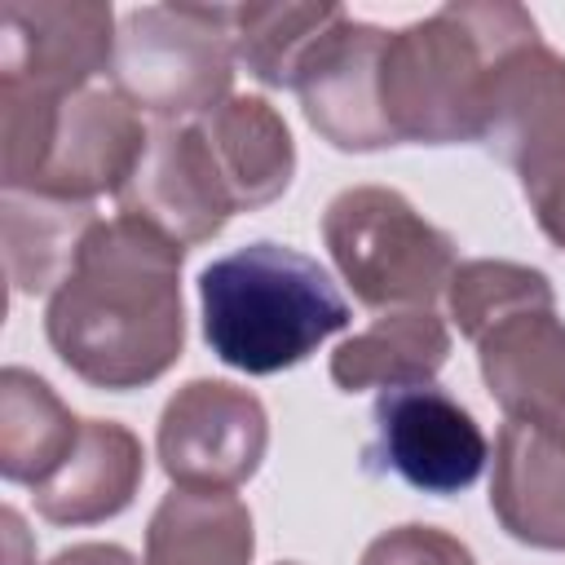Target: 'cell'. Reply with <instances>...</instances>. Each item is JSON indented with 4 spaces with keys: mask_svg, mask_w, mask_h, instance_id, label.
<instances>
[{
    "mask_svg": "<svg viewBox=\"0 0 565 565\" xmlns=\"http://www.w3.org/2000/svg\"><path fill=\"white\" fill-rule=\"evenodd\" d=\"M185 247L137 216L97 221L44 309L53 353L93 388L128 393L168 375L185 344Z\"/></svg>",
    "mask_w": 565,
    "mask_h": 565,
    "instance_id": "obj_1",
    "label": "cell"
},
{
    "mask_svg": "<svg viewBox=\"0 0 565 565\" xmlns=\"http://www.w3.org/2000/svg\"><path fill=\"white\" fill-rule=\"evenodd\" d=\"M534 35L539 22L512 0H455L388 31L380 53V110L393 141H477L494 62Z\"/></svg>",
    "mask_w": 565,
    "mask_h": 565,
    "instance_id": "obj_2",
    "label": "cell"
},
{
    "mask_svg": "<svg viewBox=\"0 0 565 565\" xmlns=\"http://www.w3.org/2000/svg\"><path fill=\"white\" fill-rule=\"evenodd\" d=\"M203 340L243 375H278L349 327L331 274L282 243H247L199 274Z\"/></svg>",
    "mask_w": 565,
    "mask_h": 565,
    "instance_id": "obj_3",
    "label": "cell"
},
{
    "mask_svg": "<svg viewBox=\"0 0 565 565\" xmlns=\"http://www.w3.org/2000/svg\"><path fill=\"white\" fill-rule=\"evenodd\" d=\"M150 128L115 88L35 97L0 88V185L66 203L119 194L146 154Z\"/></svg>",
    "mask_w": 565,
    "mask_h": 565,
    "instance_id": "obj_4",
    "label": "cell"
},
{
    "mask_svg": "<svg viewBox=\"0 0 565 565\" xmlns=\"http://www.w3.org/2000/svg\"><path fill=\"white\" fill-rule=\"evenodd\" d=\"M322 243L366 309H433L455 274V238L393 185H349L322 212Z\"/></svg>",
    "mask_w": 565,
    "mask_h": 565,
    "instance_id": "obj_5",
    "label": "cell"
},
{
    "mask_svg": "<svg viewBox=\"0 0 565 565\" xmlns=\"http://www.w3.org/2000/svg\"><path fill=\"white\" fill-rule=\"evenodd\" d=\"M234 84L230 4H141L119 18L110 88L159 124L216 110Z\"/></svg>",
    "mask_w": 565,
    "mask_h": 565,
    "instance_id": "obj_6",
    "label": "cell"
},
{
    "mask_svg": "<svg viewBox=\"0 0 565 565\" xmlns=\"http://www.w3.org/2000/svg\"><path fill=\"white\" fill-rule=\"evenodd\" d=\"M154 450L172 486L234 490L256 477L269 450V415L260 397L238 384L190 380L168 397Z\"/></svg>",
    "mask_w": 565,
    "mask_h": 565,
    "instance_id": "obj_7",
    "label": "cell"
},
{
    "mask_svg": "<svg viewBox=\"0 0 565 565\" xmlns=\"http://www.w3.org/2000/svg\"><path fill=\"white\" fill-rule=\"evenodd\" d=\"M490 459V441L468 406L437 384L388 388L375 397V441L366 463L402 477L424 494L468 490Z\"/></svg>",
    "mask_w": 565,
    "mask_h": 565,
    "instance_id": "obj_8",
    "label": "cell"
},
{
    "mask_svg": "<svg viewBox=\"0 0 565 565\" xmlns=\"http://www.w3.org/2000/svg\"><path fill=\"white\" fill-rule=\"evenodd\" d=\"M115 13L102 0H4L0 4V88L66 97L110 71Z\"/></svg>",
    "mask_w": 565,
    "mask_h": 565,
    "instance_id": "obj_9",
    "label": "cell"
},
{
    "mask_svg": "<svg viewBox=\"0 0 565 565\" xmlns=\"http://www.w3.org/2000/svg\"><path fill=\"white\" fill-rule=\"evenodd\" d=\"M115 203H119V216H137L181 247L216 238L225 221L238 212L199 119L154 124L146 154L137 172L124 181V190L115 194Z\"/></svg>",
    "mask_w": 565,
    "mask_h": 565,
    "instance_id": "obj_10",
    "label": "cell"
},
{
    "mask_svg": "<svg viewBox=\"0 0 565 565\" xmlns=\"http://www.w3.org/2000/svg\"><path fill=\"white\" fill-rule=\"evenodd\" d=\"M477 141L516 168L521 185L565 163V57L543 35L512 44L494 62Z\"/></svg>",
    "mask_w": 565,
    "mask_h": 565,
    "instance_id": "obj_11",
    "label": "cell"
},
{
    "mask_svg": "<svg viewBox=\"0 0 565 565\" xmlns=\"http://www.w3.org/2000/svg\"><path fill=\"white\" fill-rule=\"evenodd\" d=\"M388 31L340 18L309 53L296 93L309 128L335 150H384L397 146L380 110V53Z\"/></svg>",
    "mask_w": 565,
    "mask_h": 565,
    "instance_id": "obj_12",
    "label": "cell"
},
{
    "mask_svg": "<svg viewBox=\"0 0 565 565\" xmlns=\"http://www.w3.org/2000/svg\"><path fill=\"white\" fill-rule=\"evenodd\" d=\"M490 397L508 419L565 433V322L552 309H521L477 340Z\"/></svg>",
    "mask_w": 565,
    "mask_h": 565,
    "instance_id": "obj_13",
    "label": "cell"
},
{
    "mask_svg": "<svg viewBox=\"0 0 565 565\" xmlns=\"http://www.w3.org/2000/svg\"><path fill=\"white\" fill-rule=\"evenodd\" d=\"M490 508L530 547L565 552V433L503 419L494 437Z\"/></svg>",
    "mask_w": 565,
    "mask_h": 565,
    "instance_id": "obj_14",
    "label": "cell"
},
{
    "mask_svg": "<svg viewBox=\"0 0 565 565\" xmlns=\"http://www.w3.org/2000/svg\"><path fill=\"white\" fill-rule=\"evenodd\" d=\"M146 477V450L132 428L115 419H84L66 463L31 490L35 512L53 525H97L119 516Z\"/></svg>",
    "mask_w": 565,
    "mask_h": 565,
    "instance_id": "obj_15",
    "label": "cell"
},
{
    "mask_svg": "<svg viewBox=\"0 0 565 565\" xmlns=\"http://www.w3.org/2000/svg\"><path fill=\"white\" fill-rule=\"evenodd\" d=\"M199 128L207 137V150H212L238 212L265 207L291 185L296 141H291L287 119L265 97L234 93L216 110H207L199 119Z\"/></svg>",
    "mask_w": 565,
    "mask_h": 565,
    "instance_id": "obj_16",
    "label": "cell"
},
{
    "mask_svg": "<svg viewBox=\"0 0 565 565\" xmlns=\"http://www.w3.org/2000/svg\"><path fill=\"white\" fill-rule=\"evenodd\" d=\"M450 358V327L433 309H388L331 353V380L344 393L433 384Z\"/></svg>",
    "mask_w": 565,
    "mask_h": 565,
    "instance_id": "obj_17",
    "label": "cell"
},
{
    "mask_svg": "<svg viewBox=\"0 0 565 565\" xmlns=\"http://www.w3.org/2000/svg\"><path fill=\"white\" fill-rule=\"evenodd\" d=\"M256 530L234 490L172 486L146 525L141 565H252Z\"/></svg>",
    "mask_w": 565,
    "mask_h": 565,
    "instance_id": "obj_18",
    "label": "cell"
},
{
    "mask_svg": "<svg viewBox=\"0 0 565 565\" xmlns=\"http://www.w3.org/2000/svg\"><path fill=\"white\" fill-rule=\"evenodd\" d=\"M97 225L93 203L44 199L26 190L0 194V230H4V274L18 296L57 291L71 274L84 234Z\"/></svg>",
    "mask_w": 565,
    "mask_h": 565,
    "instance_id": "obj_19",
    "label": "cell"
},
{
    "mask_svg": "<svg viewBox=\"0 0 565 565\" xmlns=\"http://www.w3.org/2000/svg\"><path fill=\"white\" fill-rule=\"evenodd\" d=\"M84 419L26 366L0 371V472L18 486H44L75 450Z\"/></svg>",
    "mask_w": 565,
    "mask_h": 565,
    "instance_id": "obj_20",
    "label": "cell"
},
{
    "mask_svg": "<svg viewBox=\"0 0 565 565\" xmlns=\"http://www.w3.org/2000/svg\"><path fill=\"white\" fill-rule=\"evenodd\" d=\"M340 18V4H230L234 62L269 88H296L309 53Z\"/></svg>",
    "mask_w": 565,
    "mask_h": 565,
    "instance_id": "obj_21",
    "label": "cell"
},
{
    "mask_svg": "<svg viewBox=\"0 0 565 565\" xmlns=\"http://www.w3.org/2000/svg\"><path fill=\"white\" fill-rule=\"evenodd\" d=\"M552 305H556L552 278L543 269H530L516 260H463V265H455V274L446 282V309H450L459 335H468L472 344L508 313L552 309Z\"/></svg>",
    "mask_w": 565,
    "mask_h": 565,
    "instance_id": "obj_22",
    "label": "cell"
},
{
    "mask_svg": "<svg viewBox=\"0 0 565 565\" xmlns=\"http://www.w3.org/2000/svg\"><path fill=\"white\" fill-rule=\"evenodd\" d=\"M362 565H477L472 552L437 525H393L366 543Z\"/></svg>",
    "mask_w": 565,
    "mask_h": 565,
    "instance_id": "obj_23",
    "label": "cell"
},
{
    "mask_svg": "<svg viewBox=\"0 0 565 565\" xmlns=\"http://www.w3.org/2000/svg\"><path fill=\"white\" fill-rule=\"evenodd\" d=\"M525 190V199H530V207H534V221H539V230L565 252V163L561 168H552L547 177H539V181H530V185H521Z\"/></svg>",
    "mask_w": 565,
    "mask_h": 565,
    "instance_id": "obj_24",
    "label": "cell"
},
{
    "mask_svg": "<svg viewBox=\"0 0 565 565\" xmlns=\"http://www.w3.org/2000/svg\"><path fill=\"white\" fill-rule=\"evenodd\" d=\"M49 565H141V561L119 543H75L66 552H57Z\"/></svg>",
    "mask_w": 565,
    "mask_h": 565,
    "instance_id": "obj_25",
    "label": "cell"
},
{
    "mask_svg": "<svg viewBox=\"0 0 565 565\" xmlns=\"http://www.w3.org/2000/svg\"><path fill=\"white\" fill-rule=\"evenodd\" d=\"M0 525H4V543H9V565H31V561L22 556V543H26L22 516H18L13 508H4V512H0Z\"/></svg>",
    "mask_w": 565,
    "mask_h": 565,
    "instance_id": "obj_26",
    "label": "cell"
},
{
    "mask_svg": "<svg viewBox=\"0 0 565 565\" xmlns=\"http://www.w3.org/2000/svg\"><path fill=\"white\" fill-rule=\"evenodd\" d=\"M282 565H296V561H282Z\"/></svg>",
    "mask_w": 565,
    "mask_h": 565,
    "instance_id": "obj_27",
    "label": "cell"
}]
</instances>
